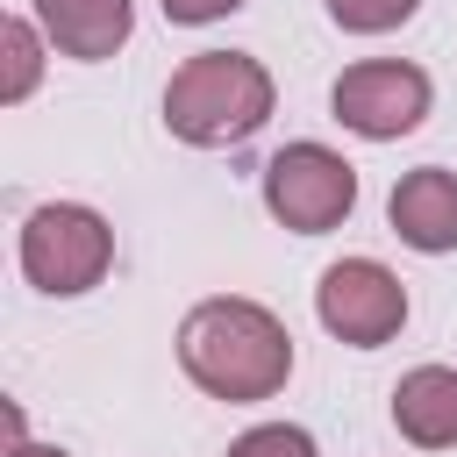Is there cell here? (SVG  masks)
Listing matches in <instances>:
<instances>
[{
	"label": "cell",
	"instance_id": "obj_1",
	"mask_svg": "<svg viewBox=\"0 0 457 457\" xmlns=\"http://www.w3.org/2000/svg\"><path fill=\"white\" fill-rule=\"evenodd\" d=\"M179 364L207 400L257 407L293 378V336H286V321L271 307L214 293L179 321Z\"/></svg>",
	"mask_w": 457,
	"mask_h": 457
},
{
	"label": "cell",
	"instance_id": "obj_2",
	"mask_svg": "<svg viewBox=\"0 0 457 457\" xmlns=\"http://www.w3.org/2000/svg\"><path fill=\"white\" fill-rule=\"evenodd\" d=\"M271 71L250 50H200L164 86V129L193 150H236L271 121Z\"/></svg>",
	"mask_w": 457,
	"mask_h": 457
},
{
	"label": "cell",
	"instance_id": "obj_3",
	"mask_svg": "<svg viewBox=\"0 0 457 457\" xmlns=\"http://www.w3.org/2000/svg\"><path fill=\"white\" fill-rule=\"evenodd\" d=\"M114 264V228L100 207H79V200H43L29 221H21V278L50 300H79L107 278Z\"/></svg>",
	"mask_w": 457,
	"mask_h": 457
},
{
	"label": "cell",
	"instance_id": "obj_4",
	"mask_svg": "<svg viewBox=\"0 0 457 457\" xmlns=\"http://www.w3.org/2000/svg\"><path fill=\"white\" fill-rule=\"evenodd\" d=\"M264 207L293 236H328L357 207V164L336 157L328 143H286L264 164Z\"/></svg>",
	"mask_w": 457,
	"mask_h": 457
},
{
	"label": "cell",
	"instance_id": "obj_5",
	"mask_svg": "<svg viewBox=\"0 0 457 457\" xmlns=\"http://www.w3.org/2000/svg\"><path fill=\"white\" fill-rule=\"evenodd\" d=\"M428 100H436V86H428V71L407 64V57H364V64H350V71L328 86L336 121H343L350 136H364V143L414 136V129L428 121Z\"/></svg>",
	"mask_w": 457,
	"mask_h": 457
},
{
	"label": "cell",
	"instance_id": "obj_6",
	"mask_svg": "<svg viewBox=\"0 0 457 457\" xmlns=\"http://www.w3.org/2000/svg\"><path fill=\"white\" fill-rule=\"evenodd\" d=\"M314 314L336 343L350 350H378L407 328V286L378 264V257H336L314 286Z\"/></svg>",
	"mask_w": 457,
	"mask_h": 457
},
{
	"label": "cell",
	"instance_id": "obj_7",
	"mask_svg": "<svg viewBox=\"0 0 457 457\" xmlns=\"http://www.w3.org/2000/svg\"><path fill=\"white\" fill-rule=\"evenodd\" d=\"M386 221H393V236H400L407 250H421V257L457 250V171H443V164L400 171V186H393V200H386Z\"/></svg>",
	"mask_w": 457,
	"mask_h": 457
},
{
	"label": "cell",
	"instance_id": "obj_8",
	"mask_svg": "<svg viewBox=\"0 0 457 457\" xmlns=\"http://www.w3.org/2000/svg\"><path fill=\"white\" fill-rule=\"evenodd\" d=\"M36 29L57 57H79V64H100L129 43L136 29V0H36Z\"/></svg>",
	"mask_w": 457,
	"mask_h": 457
},
{
	"label": "cell",
	"instance_id": "obj_9",
	"mask_svg": "<svg viewBox=\"0 0 457 457\" xmlns=\"http://www.w3.org/2000/svg\"><path fill=\"white\" fill-rule=\"evenodd\" d=\"M393 428L414 450H450L457 443V371L450 364H414L393 386Z\"/></svg>",
	"mask_w": 457,
	"mask_h": 457
},
{
	"label": "cell",
	"instance_id": "obj_10",
	"mask_svg": "<svg viewBox=\"0 0 457 457\" xmlns=\"http://www.w3.org/2000/svg\"><path fill=\"white\" fill-rule=\"evenodd\" d=\"M0 43H7V79H0V100H7V107H21V100L36 93V79H43V29L14 14V21L0 29Z\"/></svg>",
	"mask_w": 457,
	"mask_h": 457
},
{
	"label": "cell",
	"instance_id": "obj_11",
	"mask_svg": "<svg viewBox=\"0 0 457 457\" xmlns=\"http://www.w3.org/2000/svg\"><path fill=\"white\" fill-rule=\"evenodd\" d=\"M321 7H328V21L350 29V36H386V29L414 21L421 0H321Z\"/></svg>",
	"mask_w": 457,
	"mask_h": 457
},
{
	"label": "cell",
	"instance_id": "obj_12",
	"mask_svg": "<svg viewBox=\"0 0 457 457\" xmlns=\"http://www.w3.org/2000/svg\"><path fill=\"white\" fill-rule=\"evenodd\" d=\"M228 457H314V436L293 421H264V428H243L228 443Z\"/></svg>",
	"mask_w": 457,
	"mask_h": 457
},
{
	"label": "cell",
	"instance_id": "obj_13",
	"mask_svg": "<svg viewBox=\"0 0 457 457\" xmlns=\"http://www.w3.org/2000/svg\"><path fill=\"white\" fill-rule=\"evenodd\" d=\"M164 7V21H186V29H200V21H221V14H236L243 0H157Z\"/></svg>",
	"mask_w": 457,
	"mask_h": 457
},
{
	"label": "cell",
	"instance_id": "obj_14",
	"mask_svg": "<svg viewBox=\"0 0 457 457\" xmlns=\"http://www.w3.org/2000/svg\"><path fill=\"white\" fill-rule=\"evenodd\" d=\"M7 457H71V450H57V443H29V436H21V443H7Z\"/></svg>",
	"mask_w": 457,
	"mask_h": 457
}]
</instances>
